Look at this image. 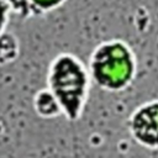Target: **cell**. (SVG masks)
Returning a JSON list of instances; mask_svg holds the SVG:
<instances>
[{
    "label": "cell",
    "mask_w": 158,
    "mask_h": 158,
    "mask_svg": "<svg viewBox=\"0 0 158 158\" xmlns=\"http://www.w3.org/2000/svg\"><path fill=\"white\" fill-rule=\"evenodd\" d=\"M11 7L7 0H0V33L6 30V26L9 23Z\"/></svg>",
    "instance_id": "obj_8"
},
{
    "label": "cell",
    "mask_w": 158,
    "mask_h": 158,
    "mask_svg": "<svg viewBox=\"0 0 158 158\" xmlns=\"http://www.w3.org/2000/svg\"><path fill=\"white\" fill-rule=\"evenodd\" d=\"M86 64L70 52L58 53L48 65L47 88L58 100L62 115L69 122L81 118L90 93Z\"/></svg>",
    "instance_id": "obj_1"
},
{
    "label": "cell",
    "mask_w": 158,
    "mask_h": 158,
    "mask_svg": "<svg viewBox=\"0 0 158 158\" xmlns=\"http://www.w3.org/2000/svg\"><path fill=\"white\" fill-rule=\"evenodd\" d=\"M7 1L10 4L11 12L16 14L19 17L27 19V17L32 16L28 0H7Z\"/></svg>",
    "instance_id": "obj_7"
},
{
    "label": "cell",
    "mask_w": 158,
    "mask_h": 158,
    "mask_svg": "<svg viewBox=\"0 0 158 158\" xmlns=\"http://www.w3.org/2000/svg\"><path fill=\"white\" fill-rule=\"evenodd\" d=\"M32 107L36 115L44 120H53L62 116L60 105L48 88H42L35 93Z\"/></svg>",
    "instance_id": "obj_4"
},
{
    "label": "cell",
    "mask_w": 158,
    "mask_h": 158,
    "mask_svg": "<svg viewBox=\"0 0 158 158\" xmlns=\"http://www.w3.org/2000/svg\"><path fill=\"white\" fill-rule=\"evenodd\" d=\"M20 56V42L10 31L0 33V67L11 64Z\"/></svg>",
    "instance_id": "obj_5"
},
{
    "label": "cell",
    "mask_w": 158,
    "mask_h": 158,
    "mask_svg": "<svg viewBox=\"0 0 158 158\" xmlns=\"http://www.w3.org/2000/svg\"><path fill=\"white\" fill-rule=\"evenodd\" d=\"M86 67L91 84L109 93L126 90L137 74L136 54L130 44L120 38L106 40L96 44L89 56Z\"/></svg>",
    "instance_id": "obj_2"
},
{
    "label": "cell",
    "mask_w": 158,
    "mask_h": 158,
    "mask_svg": "<svg viewBox=\"0 0 158 158\" xmlns=\"http://www.w3.org/2000/svg\"><path fill=\"white\" fill-rule=\"evenodd\" d=\"M127 128L137 144L149 151L158 149V99L139 104L130 114Z\"/></svg>",
    "instance_id": "obj_3"
},
{
    "label": "cell",
    "mask_w": 158,
    "mask_h": 158,
    "mask_svg": "<svg viewBox=\"0 0 158 158\" xmlns=\"http://www.w3.org/2000/svg\"><path fill=\"white\" fill-rule=\"evenodd\" d=\"M28 1H30L32 16L48 14L53 10L59 9L67 2V0H28Z\"/></svg>",
    "instance_id": "obj_6"
}]
</instances>
